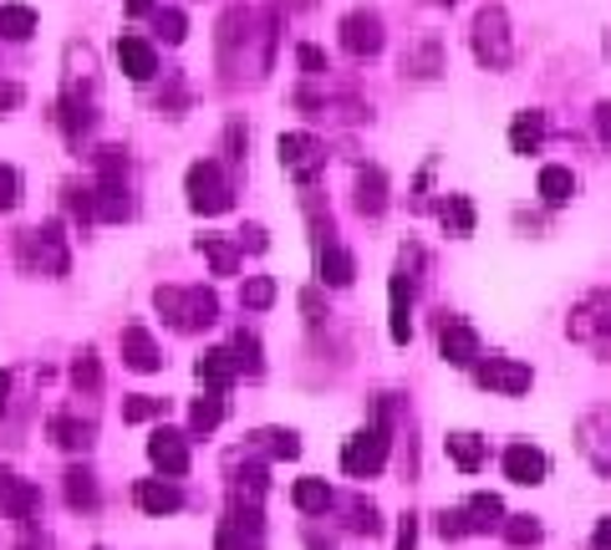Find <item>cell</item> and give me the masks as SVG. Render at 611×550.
Listing matches in <instances>:
<instances>
[{"instance_id":"cell-50","label":"cell","mask_w":611,"mask_h":550,"mask_svg":"<svg viewBox=\"0 0 611 550\" xmlns=\"http://www.w3.org/2000/svg\"><path fill=\"white\" fill-rule=\"evenodd\" d=\"M240 245H250V251H265L270 239H265V229H260V225H245V229H240Z\"/></svg>"},{"instance_id":"cell-20","label":"cell","mask_w":611,"mask_h":550,"mask_svg":"<svg viewBox=\"0 0 611 550\" xmlns=\"http://www.w3.org/2000/svg\"><path fill=\"white\" fill-rule=\"evenodd\" d=\"M194 372H199V383L209 387V393H225V387L240 377V362H235V352L229 347H215V352H204Z\"/></svg>"},{"instance_id":"cell-13","label":"cell","mask_w":611,"mask_h":550,"mask_svg":"<svg viewBox=\"0 0 611 550\" xmlns=\"http://www.w3.org/2000/svg\"><path fill=\"white\" fill-rule=\"evenodd\" d=\"M551 474V459L540 454L535 443H510L504 449V479H515V484H545Z\"/></svg>"},{"instance_id":"cell-53","label":"cell","mask_w":611,"mask_h":550,"mask_svg":"<svg viewBox=\"0 0 611 550\" xmlns=\"http://www.w3.org/2000/svg\"><path fill=\"white\" fill-rule=\"evenodd\" d=\"M6 403H11V372H0V413H6Z\"/></svg>"},{"instance_id":"cell-47","label":"cell","mask_w":611,"mask_h":550,"mask_svg":"<svg viewBox=\"0 0 611 550\" xmlns=\"http://www.w3.org/2000/svg\"><path fill=\"white\" fill-rule=\"evenodd\" d=\"M397 550H418V514H403V526H397Z\"/></svg>"},{"instance_id":"cell-7","label":"cell","mask_w":611,"mask_h":550,"mask_svg":"<svg viewBox=\"0 0 611 550\" xmlns=\"http://www.w3.org/2000/svg\"><path fill=\"white\" fill-rule=\"evenodd\" d=\"M276 154H280V168H286L296 184H312L326 168V148H322V138H312V132H280Z\"/></svg>"},{"instance_id":"cell-11","label":"cell","mask_w":611,"mask_h":550,"mask_svg":"<svg viewBox=\"0 0 611 550\" xmlns=\"http://www.w3.org/2000/svg\"><path fill=\"white\" fill-rule=\"evenodd\" d=\"M0 510L11 514V520H21V526H31L41 510V490L31 479H16L11 469H0Z\"/></svg>"},{"instance_id":"cell-5","label":"cell","mask_w":611,"mask_h":550,"mask_svg":"<svg viewBox=\"0 0 611 550\" xmlns=\"http://www.w3.org/2000/svg\"><path fill=\"white\" fill-rule=\"evenodd\" d=\"M21 261L31 265L37 275H51V281L72 271V255H67V235H61L57 219H47V225H37V229H26V235H21Z\"/></svg>"},{"instance_id":"cell-52","label":"cell","mask_w":611,"mask_h":550,"mask_svg":"<svg viewBox=\"0 0 611 550\" xmlns=\"http://www.w3.org/2000/svg\"><path fill=\"white\" fill-rule=\"evenodd\" d=\"M300 306H306V322L322 326V301H316V291H306V296H300Z\"/></svg>"},{"instance_id":"cell-3","label":"cell","mask_w":611,"mask_h":550,"mask_svg":"<svg viewBox=\"0 0 611 550\" xmlns=\"http://www.w3.org/2000/svg\"><path fill=\"white\" fill-rule=\"evenodd\" d=\"M184 194H189L194 215H225L229 204H235V184H229V174L215 164V158L189 164V174H184Z\"/></svg>"},{"instance_id":"cell-4","label":"cell","mask_w":611,"mask_h":550,"mask_svg":"<svg viewBox=\"0 0 611 550\" xmlns=\"http://www.w3.org/2000/svg\"><path fill=\"white\" fill-rule=\"evenodd\" d=\"M387 407H377V419H372V429L352 433L347 449H342V469H347L352 479H372V474H383L387 464Z\"/></svg>"},{"instance_id":"cell-29","label":"cell","mask_w":611,"mask_h":550,"mask_svg":"<svg viewBox=\"0 0 611 550\" xmlns=\"http://www.w3.org/2000/svg\"><path fill=\"white\" fill-rule=\"evenodd\" d=\"M540 138H545V112H520V118L510 122V148H515V154H535Z\"/></svg>"},{"instance_id":"cell-39","label":"cell","mask_w":611,"mask_h":550,"mask_svg":"<svg viewBox=\"0 0 611 550\" xmlns=\"http://www.w3.org/2000/svg\"><path fill=\"white\" fill-rule=\"evenodd\" d=\"M240 301L250 306V312H265V306L276 301V281H270V275H250V281H245V291H240Z\"/></svg>"},{"instance_id":"cell-55","label":"cell","mask_w":611,"mask_h":550,"mask_svg":"<svg viewBox=\"0 0 611 550\" xmlns=\"http://www.w3.org/2000/svg\"><path fill=\"white\" fill-rule=\"evenodd\" d=\"M438 6H459V0H438Z\"/></svg>"},{"instance_id":"cell-37","label":"cell","mask_w":611,"mask_h":550,"mask_svg":"<svg viewBox=\"0 0 611 550\" xmlns=\"http://www.w3.org/2000/svg\"><path fill=\"white\" fill-rule=\"evenodd\" d=\"M504 540H510L515 550L540 546V520L535 514H510V520H504Z\"/></svg>"},{"instance_id":"cell-43","label":"cell","mask_w":611,"mask_h":550,"mask_svg":"<svg viewBox=\"0 0 611 550\" xmlns=\"http://www.w3.org/2000/svg\"><path fill=\"white\" fill-rule=\"evenodd\" d=\"M229 352H235V362H240L245 372H260V342H255V332H240Z\"/></svg>"},{"instance_id":"cell-10","label":"cell","mask_w":611,"mask_h":550,"mask_svg":"<svg viewBox=\"0 0 611 550\" xmlns=\"http://www.w3.org/2000/svg\"><path fill=\"white\" fill-rule=\"evenodd\" d=\"M480 383L490 387V393H500V397H520V393H530V367L525 362H515V357H484L480 362Z\"/></svg>"},{"instance_id":"cell-54","label":"cell","mask_w":611,"mask_h":550,"mask_svg":"<svg viewBox=\"0 0 611 550\" xmlns=\"http://www.w3.org/2000/svg\"><path fill=\"white\" fill-rule=\"evenodd\" d=\"M128 11H132V16H144V11H154V0H128Z\"/></svg>"},{"instance_id":"cell-19","label":"cell","mask_w":611,"mask_h":550,"mask_svg":"<svg viewBox=\"0 0 611 550\" xmlns=\"http://www.w3.org/2000/svg\"><path fill=\"white\" fill-rule=\"evenodd\" d=\"M118 67L132 77V82H154V72H158V51L148 47L144 37H118Z\"/></svg>"},{"instance_id":"cell-35","label":"cell","mask_w":611,"mask_h":550,"mask_svg":"<svg viewBox=\"0 0 611 550\" xmlns=\"http://www.w3.org/2000/svg\"><path fill=\"white\" fill-rule=\"evenodd\" d=\"M97 179H108V184H128V154H122L118 144L97 148Z\"/></svg>"},{"instance_id":"cell-15","label":"cell","mask_w":611,"mask_h":550,"mask_svg":"<svg viewBox=\"0 0 611 550\" xmlns=\"http://www.w3.org/2000/svg\"><path fill=\"white\" fill-rule=\"evenodd\" d=\"M132 504L144 514H174V510H184V490L174 479H138L132 484Z\"/></svg>"},{"instance_id":"cell-12","label":"cell","mask_w":611,"mask_h":550,"mask_svg":"<svg viewBox=\"0 0 611 550\" xmlns=\"http://www.w3.org/2000/svg\"><path fill=\"white\" fill-rule=\"evenodd\" d=\"M148 459H154V469L164 479H179L189 474V439L174 429H158L154 439H148Z\"/></svg>"},{"instance_id":"cell-21","label":"cell","mask_w":611,"mask_h":550,"mask_svg":"<svg viewBox=\"0 0 611 550\" xmlns=\"http://www.w3.org/2000/svg\"><path fill=\"white\" fill-rule=\"evenodd\" d=\"M316 265H322L326 286H352V281H357V255H352L347 245H336V239H326V245H322Z\"/></svg>"},{"instance_id":"cell-14","label":"cell","mask_w":611,"mask_h":550,"mask_svg":"<svg viewBox=\"0 0 611 550\" xmlns=\"http://www.w3.org/2000/svg\"><path fill=\"white\" fill-rule=\"evenodd\" d=\"M438 352H444L449 367H480V332L469 322H449L438 336Z\"/></svg>"},{"instance_id":"cell-22","label":"cell","mask_w":611,"mask_h":550,"mask_svg":"<svg viewBox=\"0 0 611 550\" xmlns=\"http://www.w3.org/2000/svg\"><path fill=\"white\" fill-rule=\"evenodd\" d=\"M464 514H469V536H480V530H504V520H510L500 494H469Z\"/></svg>"},{"instance_id":"cell-8","label":"cell","mask_w":611,"mask_h":550,"mask_svg":"<svg viewBox=\"0 0 611 550\" xmlns=\"http://www.w3.org/2000/svg\"><path fill=\"white\" fill-rule=\"evenodd\" d=\"M575 443H581V454L597 474H611V403L591 407L587 419L575 423Z\"/></svg>"},{"instance_id":"cell-45","label":"cell","mask_w":611,"mask_h":550,"mask_svg":"<svg viewBox=\"0 0 611 550\" xmlns=\"http://www.w3.org/2000/svg\"><path fill=\"white\" fill-rule=\"evenodd\" d=\"M296 61H300V72L306 77H326V51L312 47V41H300L296 47Z\"/></svg>"},{"instance_id":"cell-9","label":"cell","mask_w":611,"mask_h":550,"mask_svg":"<svg viewBox=\"0 0 611 550\" xmlns=\"http://www.w3.org/2000/svg\"><path fill=\"white\" fill-rule=\"evenodd\" d=\"M342 51L357 61L383 51V16L377 11H347L342 16Z\"/></svg>"},{"instance_id":"cell-6","label":"cell","mask_w":611,"mask_h":550,"mask_svg":"<svg viewBox=\"0 0 611 550\" xmlns=\"http://www.w3.org/2000/svg\"><path fill=\"white\" fill-rule=\"evenodd\" d=\"M565 332H571V342L611 352V291H591V296L565 316Z\"/></svg>"},{"instance_id":"cell-46","label":"cell","mask_w":611,"mask_h":550,"mask_svg":"<svg viewBox=\"0 0 611 550\" xmlns=\"http://www.w3.org/2000/svg\"><path fill=\"white\" fill-rule=\"evenodd\" d=\"M352 530H362V536H377V530H383V520H377V510H372L367 500H352Z\"/></svg>"},{"instance_id":"cell-24","label":"cell","mask_w":611,"mask_h":550,"mask_svg":"<svg viewBox=\"0 0 611 550\" xmlns=\"http://www.w3.org/2000/svg\"><path fill=\"white\" fill-rule=\"evenodd\" d=\"M92 204H97V219H108V225H118V219H128V215H132L128 184H108V179H97Z\"/></svg>"},{"instance_id":"cell-44","label":"cell","mask_w":611,"mask_h":550,"mask_svg":"<svg viewBox=\"0 0 611 550\" xmlns=\"http://www.w3.org/2000/svg\"><path fill=\"white\" fill-rule=\"evenodd\" d=\"M438 536H444V540H464V536H469L464 504H459V510H438Z\"/></svg>"},{"instance_id":"cell-26","label":"cell","mask_w":611,"mask_h":550,"mask_svg":"<svg viewBox=\"0 0 611 550\" xmlns=\"http://www.w3.org/2000/svg\"><path fill=\"white\" fill-rule=\"evenodd\" d=\"M51 443L67 449V454H87V449H92V423H77V419H67V413H57V419H51Z\"/></svg>"},{"instance_id":"cell-48","label":"cell","mask_w":611,"mask_h":550,"mask_svg":"<svg viewBox=\"0 0 611 550\" xmlns=\"http://www.w3.org/2000/svg\"><path fill=\"white\" fill-rule=\"evenodd\" d=\"M26 102V92H21V82H0V118L6 112H16Z\"/></svg>"},{"instance_id":"cell-27","label":"cell","mask_w":611,"mask_h":550,"mask_svg":"<svg viewBox=\"0 0 611 550\" xmlns=\"http://www.w3.org/2000/svg\"><path fill=\"white\" fill-rule=\"evenodd\" d=\"M31 31H37V11L21 6V0H6V6H0V37H6V41H26Z\"/></svg>"},{"instance_id":"cell-2","label":"cell","mask_w":611,"mask_h":550,"mask_svg":"<svg viewBox=\"0 0 611 550\" xmlns=\"http://www.w3.org/2000/svg\"><path fill=\"white\" fill-rule=\"evenodd\" d=\"M469 41H474L480 67H490V72H504V67L515 61V37H510V16H504L500 0H484V6H480Z\"/></svg>"},{"instance_id":"cell-34","label":"cell","mask_w":611,"mask_h":550,"mask_svg":"<svg viewBox=\"0 0 611 550\" xmlns=\"http://www.w3.org/2000/svg\"><path fill=\"white\" fill-rule=\"evenodd\" d=\"M449 459H454L464 474H474V469L484 464V443L474 439V433H449Z\"/></svg>"},{"instance_id":"cell-32","label":"cell","mask_w":611,"mask_h":550,"mask_svg":"<svg viewBox=\"0 0 611 550\" xmlns=\"http://www.w3.org/2000/svg\"><path fill=\"white\" fill-rule=\"evenodd\" d=\"M199 251H204V261H209V271H215V275H235V271H240V251H235L229 239L204 235V239H199Z\"/></svg>"},{"instance_id":"cell-25","label":"cell","mask_w":611,"mask_h":550,"mask_svg":"<svg viewBox=\"0 0 611 550\" xmlns=\"http://www.w3.org/2000/svg\"><path fill=\"white\" fill-rule=\"evenodd\" d=\"M540 199L551 204V209H561V204H571V194H575V174L565 164H545L540 168Z\"/></svg>"},{"instance_id":"cell-51","label":"cell","mask_w":611,"mask_h":550,"mask_svg":"<svg viewBox=\"0 0 611 550\" xmlns=\"http://www.w3.org/2000/svg\"><path fill=\"white\" fill-rule=\"evenodd\" d=\"M591 550H611V514H601L597 536H591Z\"/></svg>"},{"instance_id":"cell-40","label":"cell","mask_w":611,"mask_h":550,"mask_svg":"<svg viewBox=\"0 0 611 550\" xmlns=\"http://www.w3.org/2000/svg\"><path fill=\"white\" fill-rule=\"evenodd\" d=\"M154 26H158V37H164L168 47H179V41L189 37V21H184V11H158Z\"/></svg>"},{"instance_id":"cell-41","label":"cell","mask_w":611,"mask_h":550,"mask_svg":"<svg viewBox=\"0 0 611 550\" xmlns=\"http://www.w3.org/2000/svg\"><path fill=\"white\" fill-rule=\"evenodd\" d=\"M260 439H265V449H270L276 459H296V454H300V439H296L290 429H265Z\"/></svg>"},{"instance_id":"cell-30","label":"cell","mask_w":611,"mask_h":550,"mask_svg":"<svg viewBox=\"0 0 611 550\" xmlns=\"http://www.w3.org/2000/svg\"><path fill=\"white\" fill-rule=\"evenodd\" d=\"M67 484H61V490H67V504H72V510H97V479H92V469H67Z\"/></svg>"},{"instance_id":"cell-16","label":"cell","mask_w":611,"mask_h":550,"mask_svg":"<svg viewBox=\"0 0 611 550\" xmlns=\"http://www.w3.org/2000/svg\"><path fill=\"white\" fill-rule=\"evenodd\" d=\"M387 336L397 347L413 342V281H407V265L393 275V316H387Z\"/></svg>"},{"instance_id":"cell-23","label":"cell","mask_w":611,"mask_h":550,"mask_svg":"<svg viewBox=\"0 0 611 550\" xmlns=\"http://www.w3.org/2000/svg\"><path fill=\"white\" fill-rule=\"evenodd\" d=\"M357 209L367 219H377L387 209V174L383 168H362L357 174Z\"/></svg>"},{"instance_id":"cell-36","label":"cell","mask_w":611,"mask_h":550,"mask_svg":"<svg viewBox=\"0 0 611 550\" xmlns=\"http://www.w3.org/2000/svg\"><path fill=\"white\" fill-rule=\"evenodd\" d=\"M164 413H168V397L138 393V397H128V403H122V423H148V419H164Z\"/></svg>"},{"instance_id":"cell-49","label":"cell","mask_w":611,"mask_h":550,"mask_svg":"<svg viewBox=\"0 0 611 550\" xmlns=\"http://www.w3.org/2000/svg\"><path fill=\"white\" fill-rule=\"evenodd\" d=\"M597 132H601V144H611V97L597 102Z\"/></svg>"},{"instance_id":"cell-42","label":"cell","mask_w":611,"mask_h":550,"mask_svg":"<svg viewBox=\"0 0 611 550\" xmlns=\"http://www.w3.org/2000/svg\"><path fill=\"white\" fill-rule=\"evenodd\" d=\"M16 204H21V174L11 164H0V215H11Z\"/></svg>"},{"instance_id":"cell-1","label":"cell","mask_w":611,"mask_h":550,"mask_svg":"<svg viewBox=\"0 0 611 550\" xmlns=\"http://www.w3.org/2000/svg\"><path fill=\"white\" fill-rule=\"evenodd\" d=\"M154 306L164 312V322L174 332H204V326L219 322V296L209 286H158L154 291Z\"/></svg>"},{"instance_id":"cell-38","label":"cell","mask_w":611,"mask_h":550,"mask_svg":"<svg viewBox=\"0 0 611 550\" xmlns=\"http://www.w3.org/2000/svg\"><path fill=\"white\" fill-rule=\"evenodd\" d=\"M72 383L82 387V393H97V387H102V367H97V352H92V347L77 352V362H72Z\"/></svg>"},{"instance_id":"cell-31","label":"cell","mask_w":611,"mask_h":550,"mask_svg":"<svg viewBox=\"0 0 611 550\" xmlns=\"http://www.w3.org/2000/svg\"><path fill=\"white\" fill-rule=\"evenodd\" d=\"M438 219H444L449 235H474V204H469V194H449L438 204Z\"/></svg>"},{"instance_id":"cell-28","label":"cell","mask_w":611,"mask_h":550,"mask_svg":"<svg viewBox=\"0 0 611 550\" xmlns=\"http://www.w3.org/2000/svg\"><path fill=\"white\" fill-rule=\"evenodd\" d=\"M290 504H296L300 514H322L326 504H332V484H326V479H296V484H290Z\"/></svg>"},{"instance_id":"cell-56","label":"cell","mask_w":611,"mask_h":550,"mask_svg":"<svg viewBox=\"0 0 611 550\" xmlns=\"http://www.w3.org/2000/svg\"><path fill=\"white\" fill-rule=\"evenodd\" d=\"M607 57H611V37H607Z\"/></svg>"},{"instance_id":"cell-18","label":"cell","mask_w":611,"mask_h":550,"mask_svg":"<svg viewBox=\"0 0 611 550\" xmlns=\"http://www.w3.org/2000/svg\"><path fill=\"white\" fill-rule=\"evenodd\" d=\"M403 72L418 77V82H433V77L444 72V41H438V37H418L413 47L403 51Z\"/></svg>"},{"instance_id":"cell-17","label":"cell","mask_w":611,"mask_h":550,"mask_svg":"<svg viewBox=\"0 0 611 550\" xmlns=\"http://www.w3.org/2000/svg\"><path fill=\"white\" fill-rule=\"evenodd\" d=\"M118 347H122V362H128L132 372H158L164 367V352H158V342L144 332V326H122Z\"/></svg>"},{"instance_id":"cell-33","label":"cell","mask_w":611,"mask_h":550,"mask_svg":"<svg viewBox=\"0 0 611 550\" xmlns=\"http://www.w3.org/2000/svg\"><path fill=\"white\" fill-rule=\"evenodd\" d=\"M219 423H225V397H219V393L194 397V407H189V429H194V433H215Z\"/></svg>"}]
</instances>
